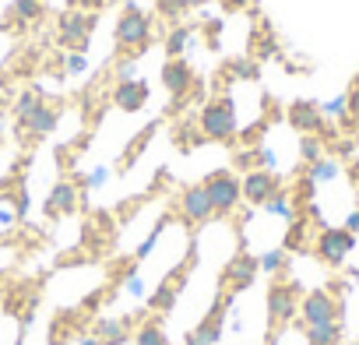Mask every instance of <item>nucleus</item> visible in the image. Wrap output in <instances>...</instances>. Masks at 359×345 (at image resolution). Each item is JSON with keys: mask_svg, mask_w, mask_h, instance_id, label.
<instances>
[{"mask_svg": "<svg viewBox=\"0 0 359 345\" xmlns=\"http://www.w3.org/2000/svg\"><path fill=\"white\" fill-rule=\"evenodd\" d=\"M198 127H201V137L205 141H236L240 134V120H236V99L233 95H215L201 106V116H198Z\"/></svg>", "mask_w": 359, "mask_h": 345, "instance_id": "1", "label": "nucleus"}, {"mask_svg": "<svg viewBox=\"0 0 359 345\" xmlns=\"http://www.w3.org/2000/svg\"><path fill=\"white\" fill-rule=\"evenodd\" d=\"M113 39H116V53L123 57H141L148 46H151V18L137 8V4H127L116 18V29H113Z\"/></svg>", "mask_w": 359, "mask_h": 345, "instance_id": "2", "label": "nucleus"}, {"mask_svg": "<svg viewBox=\"0 0 359 345\" xmlns=\"http://www.w3.org/2000/svg\"><path fill=\"white\" fill-rule=\"evenodd\" d=\"M299 299H303V289L296 282H271L268 285V338L264 345H275L278 341V331L299 313Z\"/></svg>", "mask_w": 359, "mask_h": 345, "instance_id": "3", "label": "nucleus"}, {"mask_svg": "<svg viewBox=\"0 0 359 345\" xmlns=\"http://www.w3.org/2000/svg\"><path fill=\"white\" fill-rule=\"evenodd\" d=\"M201 187L208 191V201H212L215 215H233L243 201V187H240V177L233 169H212L201 180Z\"/></svg>", "mask_w": 359, "mask_h": 345, "instance_id": "4", "label": "nucleus"}, {"mask_svg": "<svg viewBox=\"0 0 359 345\" xmlns=\"http://www.w3.org/2000/svg\"><path fill=\"white\" fill-rule=\"evenodd\" d=\"M162 85H165V92L172 99V109L184 106L194 92L201 95V81H198L194 67L184 57H165V64H162Z\"/></svg>", "mask_w": 359, "mask_h": 345, "instance_id": "5", "label": "nucleus"}, {"mask_svg": "<svg viewBox=\"0 0 359 345\" xmlns=\"http://www.w3.org/2000/svg\"><path fill=\"white\" fill-rule=\"evenodd\" d=\"M92 29H95V15L81 11V8H71L57 22V43L64 50H71V53H85L88 39H92Z\"/></svg>", "mask_w": 359, "mask_h": 345, "instance_id": "6", "label": "nucleus"}, {"mask_svg": "<svg viewBox=\"0 0 359 345\" xmlns=\"http://www.w3.org/2000/svg\"><path fill=\"white\" fill-rule=\"evenodd\" d=\"M355 247V233H348L345 226H324L317 233V243H313V254L327 264V268H341L345 257L352 254Z\"/></svg>", "mask_w": 359, "mask_h": 345, "instance_id": "7", "label": "nucleus"}, {"mask_svg": "<svg viewBox=\"0 0 359 345\" xmlns=\"http://www.w3.org/2000/svg\"><path fill=\"white\" fill-rule=\"evenodd\" d=\"M191 268H194V250H191V257H187L184 264H176V268L158 282V289L148 296V310H151V313H169V310L176 306L180 292H184V285H187V278H191Z\"/></svg>", "mask_w": 359, "mask_h": 345, "instance_id": "8", "label": "nucleus"}, {"mask_svg": "<svg viewBox=\"0 0 359 345\" xmlns=\"http://www.w3.org/2000/svg\"><path fill=\"white\" fill-rule=\"evenodd\" d=\"M257 275H261V261H257L250 250H236V254L226 261V268H222V292H226V289H229L233 296H236V292H247Z\"/></svg>", "mask_w": 359, "mask_h": 345, "instance_id": "9", "label": "nucleus"}, {"mask_svg": "<svg viewBox=\"0 0 359 345\" xmlns=\"http://www.w3.org/2000/svg\"><path fill=\"white\" fill-rule=\"evenodd\" d=\"M240 187H243V201L254 205V208H264L278 191H282V180L275 177V169H250L240 177Z\"/></svg>", "mask_w": 359, "mask_h": 345, "instance_id": "10", "label": "nucleus"}, {"mask_svg": "<svg viewBox=\"0 0 359 345\" xmlns=\"http://www.w3.org/2000/svg\"><path fill=\"white\" fill-rule=\"evenodd\" d=\"M299 317H303L299 324H327L341 317V303L327 289H310L299 299Z\"/></svg>", "mask_w": 359, "mask_h": 345, "instance_id": "11", "label": "nucleus"}, {"mask_svg": "<svg viewBox=\"0 0 359 345\" xmlns=\"http://www.w3.org/2000/svg\"><path fill=\"white\" fill-rule=\"evenodd\" d=\"M180 215H184L191 226H205L215 219V208L208 201V191L201 184H191L184 194H180Z\"/></svg>", "mask_w": 359, "mask_h": 345, "instance_id": "12", "label": "nucleus"}, {"mask_svg": "<svg viewBox=\"0 0 359 345\" xmlns=\"http://www.w3.org/2000/svg\"><path fill=\"white\" fill-rule=\"evenodd\" d=\"M148 95H151L148 81L144 78H130V81H116L109 99H113V106L120 113H141L148 106Z\"/></svg>", "mask_w": 359, "mask_h": 345, "instance_id": "13", "label": "nucleus"}, {"mask_svg": "<svg viewBox=\"0 0 359 345\" xmlns=\"http://www.w3.org/2000/svg\"><path fill=\"white\" fill-rule=\"evenodd\" d=\"M285 116H289V123H292L299 134H320V130H324V113H320V106L310 102V99H296Z\"/></svg>", "mask_w": 359, "mask_h": 345, "instance_id": "14", "label": "nucleus"}, {"mask_svg": "<svg viewBox=\"0 0 359 345\" xmlns=\"http://www.w3.org/2000/svg\"><path fill=\"white\" fill-rule=\"evenodd\" d=\"M57 123H60V109L50 106V102H39L18 127H22V134H29V137H46V134L57 130Z\"/></svg>", "mask_w": 359, "mask_h": 345, "instance_id": "15", "label": "nucleus"}, {"mask_svg": "<svg viewBox=\"0 0 359 345\" xmlns=\"http://www.w3.org/2000/svg\"><path fill=\"white\" fill-rule=\"evenodd\" d=\"M74 208H78V187H74L71 180H57V187L50 191V198H46V205H43L46 219H64V215H71Z\"/></svg>", "mask_w": 359, "mask_h": 345, "instance_id": "16", "label": "nucleus"}, {"mask_svg": "<svg viewBox=\"0 0 359 345\" xmlns=\"http://www.w3.org/2000/svg\"><path fill=\"white\" fill-rule=\"evenodd\" d=\"M95 338L99 345H127L130 334V317H113V320H99L95 324Z\"/></svg>", "mask_w": 359, "mask_h": 345, "instance_id": "17", "label": "nucleus"}, {"mask_svg": "<svg viewBox=\"0 0 359 345\" xmlns=\"http://www.w3.org/2000/svg\"><path fill=\"white\" fill-rule=\"evenodd\" d=\"M306 345H341V324L327 320V324H299Z\"/></svg>", "mask_w": 359, "mask_h": 345, "instance_id": "18", "label": "nucleus"}, {"mask_svg": "<svg viewBox=\"0 0 359 345\" xmlns=\"http://www.w3.org/2000/svg\"><path fill=\"white\" fill-rule=\"evenodd\" d=\"M194 25H169V32H165V39H162V46H165V57H184L187 53V43L194 39Z\"/></svg>", "mask_w": 359, "mask_h": 345, "instance_id": "19", "label": "nucleus"}, {"mask_svg": "<svg viewBox=\"0 0 359 345\" xmlns=\"http://www.w3.org/2000/svg\"><path fill=\"white\" fill-rule=\"evenodd\" d=\"M134 345H169V334L162 331V320H155V317L141 320V327L134 331Z\"/></svg>", "mask_w": 359, "mask_h": 345, "instance_id": "20", "label": "nucleus"}, {"mask_svg": "<svg viewBox=\"0 0 359 345\" xmlns=\"http://www.w3.org/2000/svg\"><path fill=\"white\" fill-rule=\"evenodd\" d=\"M226 71H229V78H236V81H257V78H261V64H257L254 57L229 60V64H226Z\"/></svg>", "mask_w": 359, "mask_h": 345, "instance_id": "21", "label": "nucleus"}, {"mask_svg": "<svg viewBox=\"0 0 359 345\" xmlns=\"http://www.w3.org/2000/svg\"><path fill=\"white\" fill-rule=\"evenodd\" d=\"M46 11V0H15L11 4V18L15 22H39Z\"/></svg>", "mask_w": 359, "mask_h": 345, "instance_id": "22", "label": "nucleus"}, {"mask_svg": "<svg viewBox=\"0 0 359 345\" xmlns=\"http://www.w3.org/2000/svg\"><path fill=\"white\" fill-rule=\"evenodd\" d=\"M155 11H158V18H162V22L180 25L191 8H187V0H155Z\"/></svg>", "mask_w": 359, "mask_h": 345, "instance_id": "23", "label": "nucleus"}, {"mask_svg": "<svg viewBox=\"0 0 359 345\" xmlns=\"http://www.w3.org/2000/svg\"><path fill=\"white\" fill-rule=\"evenodd\" d=\"M338 162L334 158H317V162H310V169H306V180H313V184H327V180H334L338 177Z\"/></svg>", "mask_w": 359, "mask_h": 345, "instance_id": "24", "label": "nucleus"}, {"mask_svg": "<svg viewBox=\"0 0 359 345\" xmlns=\"http://www.w3.org/2000/svg\"><path fill=\"white\" fill-rule=\"evenodd\" d=\"M257 261H261V271H268V275H278V271H285V268H289V250H285V247H275V250L261 254Z\"/></svg>", "mask_w": 359, "mask_h": 345, "instance_id": "25", "label": "nucleus"}, {"mask_svg": "<svg viewBox=\"0 0 359 345\" xmlns=\"http://www.w3.org/2000/svg\"><path fill=\"white\" fill-rule=\"evenodd\" d=\"M282 247L285 250H306V222L303 219H292L289 222V233H285Z\"/></svg>", "mask_w": 359, "mask_h": 345, "instance_id": "26", "label": "nucleus"}, {"mask_svg": "<svg viewBox=\"0 0 359 345\" xmlns=\"http://www.w3.org/2000/svg\"><path fill=\"white\" fill-rule=\"evenodd\" d=\"M39 102H46V99H43V95H39L36 88H25V92L18 95V102H15V120L22 123V120H25V116H29V113H32V109H36Z\"/></svg>", "mask_w": 359, "mask_h": 345, "instance_id": "27", "label": "nucleus"}, {"mask_svg": "<svg viewBox=\"0 0 359 345\" xmlns=\"http://www.w3.org/2000/svg\"><path fill=\"white\" fill-rule=\"evenodd\" d=\"M264 212H268V215H278V219H285V222H292V219H296L292 201H289V194H285V191H278V194L264 205Z\"/></svg>", "mask_w": 359, "mask_h": 345, "instance_id": "28", "label": "nucleus"}, {"mask_svg": "<svg viewBox=\"0 0 359 345\" xmlns=\"http://www.w3.org/2000/svg\"><path fill=\"white\" fill-rule=\"evenodd\" d=\"M299 155H303V162H317V158H324V141H320V134H303V141H299Z\"/></svg>", "mask_w": 359, "mask_h": 345, "instance_id": "29", "label": "nucleus"}, {"mask_svg": "<svg viewBox=\"0 0 359 345\" xmlns=\"http://www.w3.org/2000/svg\"><path fill=\"white\" fill-rule=\"evenodd\" d=\"M165 222H169V215H162V219H158V222L151 226V233H148V236H144V243L137 247V261H144V257H148V254L155 250V243H158V236H162V229H165Z\"/></svg>", "mask_w": 359, "mask_h": 345, "instance_id": "30", "label": "nucleus"}, {"mask_svg": "<svg viewBox=\"0 0 359 345\" xmlns=\"http://www.w3.org/2000/svg\"><path fill=\"white\" fill-rule=\"evenodd\" d=\"M320 113H324V116H345V113H348V99H345V95H338V99L324 102V106H320Z\"/></svg>", "mask_w": 359, "mask_h": 345, "instance_id": "31", "label": "nucleus"}, {"mask_svg": "<svg viewBox=\"0 0 359 345\" xmlns=\"http://www.w3.org/2000/svg\"><path fill=\"white\" fill-rule=\"evenodd\" d=\"M88 67V57L85 53H67V60H64V71L67 74H81Z\"/></svg>", "mask_w": 359, "mask_h": 345, "instance_id": "32", "label": "nucleus"}, {"mask_svg": "<svg viewBox=\"0 0 359 345\" xmlns=\"http://www.w3.org/2000/svg\"><path fill=\"white\" fill-rule=\"evenodd\" d=\"M134 71H137V57H127V60H120V67H116V78H120V81H130V78H137Z\"/></svg>", "mask_w": 359, "mask_h": 345, "instance_id": "33", "label": "nucleus"}, {"mask_svg": "<svg viewBox=\"0 0 359 345\" xmlns=\"http://www.w3.org/2000/svg\"><path fill=\"white\" fill-rule=\"evenodd\" d=\"M127 292H130V296H144V292H148V289H144V282H141V275H137L134 268L127 271Z\"/></svg>", "mask_w": 359, "mask_h": 345, "instance_id": "34", "label": "nucleus"}, {"mask_svg": "<svg viewBox=\"0 0 359 345\" xmlns=\"http://www.w3.org/2000/svg\"><path fill=\"white\" fill-rule=\"evenodd\" d=\"M106 177H109V169H106V165H99V169L92 172V177H88V187H102V184H106Z\"/></svg>", "mask_w": 359, "mask_h": 345, "instance_id": "35", "label": "nucleus"}, {"mask_svg": "<svg viewBox=\"0 0 359 345\" xmlns=\"http://www.w3.org/2000/svg\"><path fill=\"white\" fill-rule=\"evenodd\" d=\"M345 99H348V113H352V116H359V81L352 85V92H348Z\"/></svg>", "mask_w": 359, "mask_h": 345, "instance_id": "36", "label": "nucleus"}, {"mask_svg": "<svg viewBox=\"0 0 359 345\" xmlns=\"http://www.w3.org/2000/svg\"><path fill=\"white\" fill-rule=\"evenodd\" d=\"M254 0H222V8L226 11H243V8H250Z\"/></svg>", "mask_w": 359, "mask_h": 345, "instance_id": "37", "label": "nucleus"}, {"mask_svg": "<svg viewBox=\"0 0 359 345\" xmlns=\"http://www.w3.org/2000/svg\"><path fill=\"white\" fill-rule=\"evenodd\" d=\"M345 229H348V233H359V208H355V212H348V219H345Z\"/></svg>", "mask_w": 359, "mask_h": 345, "instance_id": "38", "label": "nucleus"}, {"mask_svg": "<svg viewBox=\"0 0 359 345\" xmlns=\"http://www.w3.org/2000/svg\"><path fill=\"white\" fill-rule=\"evenodd\" d=\"M71 4L85 11V8H102V4H106V0H71Z\"/></svg>", "mask_w": 359, "mask_h": 345, "instance_id": "39", "label": "nucleus"}, {"mask_svg": "<svg viewBox=\"0 0 359 345\" xmlns=\"http://www.w3.org/2000/svg\"><path fill=\"white\" fill-rule=\"evenodd\" d=\"M184 345H208V341H201L198 334H191V331H187V338H184Z\"/></svg>", "mask_w": 359, "mask_h": 345, "instance_id": "40", "label": "nucleus"}, {"mask_svg": "<svg viewBox=\"0 0 359 345\" xmlns=\"http://www.w3.org/2000/svg\"><path fill=\"white\" fill-rule=\"evenodd\" d=\"M205 4H212V0H187V8L194 11V8H205Z\"/></svg>", "mask_w": 359, "mask_h": 345, "instance_id": "41", "label": "nucleus"}, {"mask_svg": "<svg viewBox=\"0 0 359 345\" xmlns=\"http://www.w3.org/2000/svg\"><path fill=\"white\" fill-rule=\"evenodd\" d=\"M81 345H99V338H95V334H92V338H85V341H81Z\"/></svg>", "mask_w": 359, "mask_h": 345, "instance_id": "42", "label": "nucleus"}, {"mask_svg": "<svg viewBox=\"0 0 359 345\" xmlns=\"http://www.w3.org/2000/svg\"><path fill=\"white\" fill-rule=\"evenodd\" d=\"M4 106H8V99H4V95H0V113H4Z\"/></svg>", "mask_w": 359, "mask_h": 345, "instance_id": "43", "label": "nucleus"}]
</instances>
